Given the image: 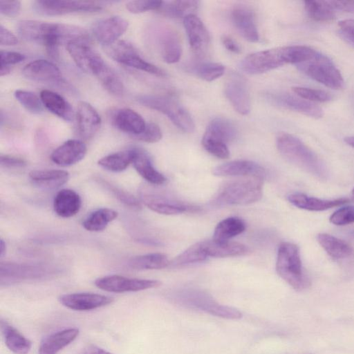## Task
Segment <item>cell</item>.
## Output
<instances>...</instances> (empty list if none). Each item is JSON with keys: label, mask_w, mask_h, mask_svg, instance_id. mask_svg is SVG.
<instances>
[{"label": "cell", "mask_w": 354, "mask_h": 354, "mask_svg": "<svg viewBox=\"0 0 354 354\" xmlns=\"http://www.w3.org/2000/svg\"><path fill=\"white\" fill-rule=\"evenodd\" d=\"M95 285L107 292L122 293L157 288L161 285V282L158 280L129 278L113 274L97 279Z\"/></svg>", "instance_id": "cell-12"}, {"label": "cell", "mask_w": 354, "mask_h": 354, "mask_svg": "<svg viewBox=\"0 0 354 354\" xmlns=\"http://www.w3.org/2000/svg\"><path fill=\"white\" fill-rule=\"evenodd\" d=\"M206 255L211 257L223 258L243 256L250 252V248L244 244L224 241L218 242L212 240L201 241Z\"/></svg>", "instance_id": "cell-29"}, {"label": "cell", "mask_w": 354, "mask_h": 354, "mask_svg": "<svg viewBox=\"0 0 354 354\" xmlns=\"http://www.w3.org/2000/svg\"><path fill=\"white\" fill-rule=\"evenodd\" d=\"M162 4V1H131L126 4V8L131 13L138 14L149 10H158Z\"/></svg>", "instance_id": "cell-47"}, {"label": "cell", "mask_w": 354, "mask_h": 354, "mask_svg": "<svg viewBox=\"0 0 354 354\" xmlns=\"http://www.w3.org/2000/svg\"><path fill=\"white\" fill-rule=\"evenodd\" d=\"M80 354H113L95 345H88L84 348Z\"/></svg>", "instance_id": "cell-58"}, {"label": "cell", "mask_w": 354, "mask_h": 354, "mask_svg": "<svg viewBox=\"0 0 354 354\" xmlns=\"http://www.w3.org/2000/svg\"><path fill=\"white\" fill-rule=\"evenodd\" d=\"M169 298L174 303L185 308L203 311L223 319H239L243 316L237 308L221 304L209 294L201 290H180L173 292Z\"/></svg>", "instance_id": "cell-5"}, {"label": "cell", "mask_w": 354, "mask_h": 354, "mask_svg": "<svg viewBox=\"0 0 354 354\" xmlns=\"http://www.w3.org/2000/svg\"><path fill=\"white\" fill-rule=\"evenodd\" d=\"M287 198L294 206L308 211H324L340 206L348 201V199L344 198L334 200L320 199L299 192L289 194Z\"/></svg>", "instance_id": "cell-30"}, {"label": "cell", "mask_w": 354, "mask_h": 354, "mask_svg": "<svg viewBox=\"0 0 354 354\" xmlns=\"http://www.w3.org/2000/svg\"><path fill=\"white\" fill-rule=\"evenodd\" d=\"M82 205L80 195L73 189H62L59 191L53 201L55 212L60 217L70 218L77 214Z\"/></svg>", "instance_id": "cell-32"}, {"label": "cell", "mask_w": 354, "mask_h": 354, "mask_svg": "<svg viewBox=\"0 0 354 354\" xmlns=\"http://www.w3.org/2000/svg\"><path fill=\"white\" fill-rule=\"evenodd\" d=\"M297 66L305 75L327 87L340 89L344 86L340 71L327 56L319 52Z\"/></svg>", "instance_id": "cell-8"}, {"label": "cell", "mask_w": 354, "mask_h": 354, "mask_svg": "<svg viewBox=\"0 0 354 354\" xmlns=\"http://www.w3.org/2000/svg\"><path fill=\"white\" fill-rule=\"evenodd\" d=\"M199 3L200 1L195 0L162 1V4L158 10L169 17L184 18L188 15L194 14L193 12L197 10Z\"/></svg>", "instance_id": "cell-41"}, {"label": "cell", "mask_w": 354, "mask_h": 354, "mask_svg": "<svg viewBox=\"0 0 354 354\" xmlns=\"http://www.w3.org/2000/svg\"><path fill=\"white\" fill-rule=\"evenodd\" d=\"M6 249V243L4 242V241L3 239H1V241H0V256H1V257H2L3 256V254H5Z\"/></svg>", "instance_id": "cell-59"}, {"label": "cell", "mask_w": 354, "mask_h": 354, "mask_svg": "<svg viewBox=\"0 0 354 354\" xmlns=\"http://www.w3.org/2000/svg\"><path fill=\"white\" fill-rule=\"evenodd\" d=\"M267 99L279 106L313 118H320L324 115L322 109L319 106L289 93H268L267 94Z\"/></svg>", "instance_id": "cell-19"}, {"label": "cell", "mask_w": 354, "mask_h": 354, "mask_svg": "<svg viewBox=\"0 0 354 354\" xmlns=\"http://www.w3.org/2000/svg\"><path fill=\"white\" fill-rule=\"evenodd\" d=\"M132 164L137 172L148 183L160 185L167 181L165 176L154 168L149 156L142 149L133 148Z\"/></svg>", "instance_id": "cell-31"}, {"label": "cell", "mask_w": 354, "mask_h": 354, "mask_svg": "<svg viewBox=\"0 0 354 354\" xmlns=\"http://www.w3.org/2000/svg\"><path fill=\"white\" fill-rule=\"evenodd\" d=\"M29 177L38 187L53 189L64 185L69 178V174L62 169L32 170L30 171Z\"/></svg>", "instance_id": "cell-34"}, {"label": "cell", "mask_w": 354, "mask_h": 354, "mask_svg": "<svg viewBox=\"0 0 354 354\" xmlns=\"http://www.w3.org/2000/svg\"><path fill=\"white\" fill-rule=\"evenodd\" d=\"M133 158V148L104 156L98 160V165L108 171L120 172L132 163Z\"/></svg>", "instance_id": "cell-39"}, {"label": "cell", "mask_w": 354, "mask_h": 354, "mask_svg": "<svg viewBox=\"0 0 354 354\" xmlns=\"http://www.w3.org/2000/svg\"><path fill=\"white\" fill-rule=\"evenodd\" d=\"M95 77L110 93L116 96H121L124 93V86L122 81L106 63L96 74Z\"/></svg>", "instance_id": "cell-40"}, {"label": "cell", "mask_w": 354, "mask_h": 354, "mask_svg": "<svg viewBox=\"0 0 354 354\" xmlns=\"http://www.w3.org/2000/svg\"><path fill=\"white\" fill-rule=\"evenodd\" d=\"M137 101L167 115L182 131L192 133L194 131L195 124L191 115L176 100L165 95H144L138 96Z\"/></svg>", "instance_id": "cell-7"}, {"label": "cell", "mask_w": 354, "mask_h": 354, "mask_svg": "<svg viewBox=\"0 0 354 354\" xmlns=\"http://www.w3.org/2000/svg\"><path fill=\"white\" fill-rule=\"evenodd\" d=\"M66 49L76 65L85 73L95 76L106 64L92 48L89 40L71 42L66 45Z\"/></svg>", "instance_id": "cell-13"}, {"label": "cell", "mask_w": 354, "mask_h": 354, "mask_svg": "<svg viewBox=\"0 0 354 354\" xmlns=\"http://www.w3.org/2000/svg\"><path fill=\"white\" fill-rule=\"evenodd\" d=\"M277 147L290 163L319 178H326L328 172L324 164L298 138L288 133H279L277 137Z\"/></svg>", "instance_id": "cell-2"}, {"label": "cell", "mask_w": 354, "mask_h": 354, "mask_svg": "<svg viewBox=\"0 0 354 354\" xmlns=\"http://www.w3.org/2000/svg\"><path fill=\"white\" fill-rule=\"evenodd\" d=\"M183 25L192 51L199 57H205L209 48L210 37L203 21L191 14L183 18Z\"/></svg>", "instance_id": "cell-16"}, {"label": "cell", "mask_w": 354, "mask_h": 354, "mask_svg": "<svg viewBox=\"0 0 354 354\" xmlns=\"http://www.w3.org/2000/svg\"><path fill=\"white\" fill-rule=\"evenodd\" d=\"M213 175L219 177L248 176L263 179L267 171L257 162L246 160H237L223 163L214 167Z\"/></svg>", "instance_id": "cell-20"}, {"label": "cell", "mask_w": 354, "mask_h": 354, "mask_svg": "<svg viewBox=\"0 0 354 354\" xmlns=\"http://www.w3.org/2000/svg\"><path fill=\"white\" fill-rule=\"evenodd\" d=\"M351 197H352V201H354V188H353V189L352 190Z\"/></svg>", "instance_id": "cell-62"}, {"label": "cell", "mask_w": 354, "mask_h": 354, "mask_svg": "<svg viewBox=\"0 0 354 354\" xmlns=\"http://www.w3.org/2000/svg\"><path fill=\"white\" fill-rule=\"evenodd\" d=\"M231 20L239 35L250 42L259 39L252 10L245 6H235L231 11Z\"/></svg>", "instance_id": "cell-23"}, {"label": "cell", "mask_w": 354, "mask_h": 354, "mask_svg": "<svg viewBox=\"0 0 354 354\" xmlns=\"http://www.w3.org/2000/svg\"><path fill=\"white\" fill-rule=\"evenodd\" d=\"M59 301L73 310L89 311L111 304L113 298L93 292H74L61 295Z\"/></svg>", "instance_id": "cell-17"}, {"label": "cell", "mask_w": 354, "mask_h": 354, "mask_svg": "<svg viewBox=\"0 0 354 354\" xmlns=\"http://www.w3.org/2000/svg\"><path fill=\"white\" fill-rule=\"evenodd\" d=\"M344 142L354 148V136H348L344 138Z\"/></svg>", "instance_id": "cell-60"}, {"label": "cell", "mask_w": 354, "mask_h": 354, "mask_svg": "<svg viewBox=\"0 0 354 354\" xmlns=\"http://www.w3.org/2000/svg\"><path fill=\"white\" fill-rule=\"evenodd\" d=\"M194 72L201 79L212 82L223 75L225 66L219 63L207 62L196 66Z\"/></svg>", "instance_id": "cell-45"}, {"label": "cell", "mask_w": 354, "mask_h": 354, "mask_svg": "<svg viewBox=\"0 0 354 354\" xmlns=\"http://www.w3.org/2000/svg\"><path fill=\"white\" fill-rule=\"evenodd\" d=\"M170 262L162 253H150L132 257L129 266L136 270H159L167 268Z\"/></svg>", "instance_id": "cell-38"}, {"label": "cell", "mask_w": 354, "mask_h": 354, "mask_svg": "<svg viewBox=\"0 0 354 354\" xmlns=\"http://www.w3.org/2000/svg\"><path fill=\"white\" fill-rule=\"evenodd\" d=\"M19 43L17 37L2 24L0 25V44L15 46Z\"/></svg>", "instance_id": "cell-55"}, {"label": "cell", "mask_w": 354, "mask_h": 354, "mask_svg": "<svg viewBox=\"0 0 354 354\" xmlns=\"http://www.w3.org/2000/svg\"><path fill=\"white\" fill-rule=\"evenodd\" d=\"M136 138L145 142L155 143L162 138V131L159 126L156 123H147L143 132L136 136Z\"/></svg>", "instance_id": "cell-49"}, {"label": "cell", "mask_w": 354, "mask_h": 354, "mask_svg": "<svg viewBox=\"0 0 354 354\" xmlns=\"http://www.w3.org/2000/svg\"><path fill=\"white\" fill-rule=\"evenodd\" d=\"M207 258L201 242L189 246L187 250L174 258L170 264L173 267L182 266L190 263L202 262Z\"/></svg>", "instance_id": "cell-43"}, {"label": "cell", "mask_w": 354, "mask_h": 354, "mask_svg": "<svg viewBox=\"0 0 354 354\" xmlns=\"http://www.w3.org/2000/svg\"><path fill=\"white\" fill-rule=\"evenodd\" d=\"M263 196V179L248 177L225 183L213 199L216 206L243 205L259 201Z\"/></svg>", "instance_id": "cell-3"}, {"label": "cell", "mask_w": 354, "mask_h": 354, "mask_svg": "<svg viewBox=\"0 0 354 354\" xmlns=\"http://www.w3.org/2000/svg\"><path fill=\"white\" fill-rule=\"evenodd\" d=\"M113 122L119 130L134 138L141 134L147 125L139 113L128 108L118 109L113 115Z\"/></svg>", "instance_id": "cell-28"}, {"label": "cell", "mask_w": 354, "mask_h": 354, "mask_svg": "<svg viewBox=\"0 0 354 354\" xmlns=\"http://www.w3.org/2000/svg\"><path fill=\"white\" fill-rule=\"evenodd\" d=\"M140 200L151 210L165 215L179 214L194 211L195 209L192 206L148 188L140 191Z\"/></svg>", "instance_id": "cell-14"}, {"label": "cell", "mask_w": 354, "mask_h": 354, "mask_svg": "<svg viewBox=\"0 0 354 354\" xmlns=\"http://www.w3.org/2000/svg\"><path fill=\"white\" fill-rule=\"evenodd\" d=\"M25 59V56L19 53L13 51L0 52V66H10L21 62Z\"/></svg>", "instance_id": "cell-52"}, {"label": "cell", "mask_w": 354, "mask_h": 354, "mask_svg": "<svg viewBox=\"0 0 354 354\" xmlns=\"http://www.w3.org/2000/svg\"><path fill=\"white\" fill-rule=\"evenodd\" d=\"M335 10L354 13V1H328Z\"/></svg>", "instance_id": "cell-56"}, {"label": "cell", "mask_w": 354, "mask_h": 354, "mask_svg": "<svg viewBox=\"0 0 354 354\" xmlns=\"http://www.w3.org/2000/svg\"><path fill=\"white\" fill-rule=\"evenodd\" d=\"M304 7L309 17L317 21H329L335 18V10L328 1H306Z\"/></svg>", "instance_id": "cell-42"}, {"label": "cell", "mask_w": 354, "mask_h": 354, "mask_svg": "<svg viewBox=\"0 0 354 354\" xmlns=\"http://www.w3.org/2000/svg\"><path fill=\"white\" fill-rule=\"evenodd\" d=\"M237 135V129L230 120L216 118L207 125L202 138V145L207 151H217L233 140Z\"/></svg>", "instance_id": "cell-11"}, {"label": "cell", "mask_w": 354, "mask_h": 354, "mask_svg": "<svg viewBox=\"0 0 354 354\" xmlns=\"http://www.w3.org/2000/svg\"><path fill=\"white\" fill-rule=\"evenodd\" d=\"M15 97L29 112L34 114H40L44 111L43 103L41 98L34 93L18 89L14 93Z\"/></svg>", "instance_id": "cell-44"}, {"label": "cell", "mask_w": 354, "mask_h": 354, "mask_svg": "<svg viewBox=\"0 0 354 354\" xmlns=\"http://www.w3.org/2000/svg\"><path fill=\"white\" fill-rule=\"evenodd\" d=\"M292 90L298 97L309 102H326L331 100V95L322 90L301 86L292 87Z\"/></svg>", "instance_id": "cell-46"}, {"label": "cell", "mask_w": 354, "mask_h": 354, "mask_svg": "<svg viewBox=\"0 0 354 354\" xmlns=\"http://www.w3.org/2000/svg\"><path fill=\"white\" fill-rule=\"evenodd\" d=\"M350 236H351L353 239H354V230H352V231L350 232Z\"/></svg>", "instance_id": "cell-61"}, {"label": "cell", "mask_w": 354, "mask_h": 354, "mask_svg": "<svg viewBox=\"0 0 354 354\" xmlns=\"http://www.w3.org/2000/svg\"><path fill=\"white\" fill-rule=\"evenodd\" d=\"M23 75L32 81L41 83L62 82L59 68L46 59H36L27 64L21 71Z\"/></svg>", "instance_id": "cell-21"}, {"label": "cell", "mask_w": 354, "mask_h": 354, "mask_svg": "<svg viewBox=\"0 0 354 354\" xmlns=\"http://www.w3.org/2000/svg\"><path fill=\"white\" fill-rule=\"evenodd\" d=\"M87 151L86 145L80 140L71 139L64 142L55 149L51 160L61 167H68L82 160Z\"/></svg>", "instance_id": "cell-25"}, {"label": "cell", "mask_w": 354, "mask_h": 354, "mask_svg": "<svg viewBox=\"0 0 354 354\" xmlns=\"http://www.w3.org/2000/svg\"><path fill=\"white\" fill-rule=\"evenodd\" d=\"M338 25L341 37L354 47V19L340 21Z\"/></svg>", "instance_id": "cell-51"}, {"label": "cell", "mask_w": 354, "mask_h": 354, "mask_svg": "<svg viewBox=\"0 0 354 354\" xmlns=\"http://www.w3.org/2000/svg\"><path fill=\"white\" fill-rule=\"evenodd\" d=\"M1 165L7 168H21L26 165V161L19 157L10 155H1Z\"/></svg>", "instance_id": "cell-54"}, {"label": "cell", "mask_w": 354, "mask_h": 354, "mask_svg": "<svg viewBox=\"0 0 354 354\" xmlns=\"http://www.w3.org/2000/svg\"><path fill=\"white\" fill-rule=\"evenodd\" d=\"M157 43L162 59L167 64L178 62L182 55V45L177 32L163 27L157 34Z\"/></svg>", "instance_id": "cell-22"}, {"label": "cell", "mask_w": 354, "mask_h": 354, "mask_svg": "<svg viewBox=\"0 0 354 354\" xmlns=\"http://www.w3.org/2000/svg\"><path fill=\"white\" fill-rule=\"evenodd\" d=\"M39 95L44 106L54 115L67 122L73 120V108L61 95L53 91L44 89L40 92Z\"/></svg>", "instance_id": "cell-33"}, {"label": "cell", "mask_w": 354, "mask_h": 354, "mask_svg": "<svg viewBox=\"0 0 354 354\" xmlns=\"http://www.w3.org/2000/svg\"><path fill=\"white\" fill-rule=\"evenodd\" d=\"M245 230V224L238 217H228L220 221L216 226L212 239L218 242L228 241L241 234Z\"/></svg>", "instance_id": "cell-36"}, {"label": "cell", "mask_w": 354, "mask_h": 354, "mask_svg": "<svg viewBox=\"0 0 354 354\" xmlns=\"http://www.w3.org/2000/svg\"><path fill=\"white\" fill-rule=\"evenodd\" d=\"M298 60L297 45L277 47L253 53L240 63V68L248 74L266 73L287 64H296Z\"/></svg>", "instance_id": "cell-4"}, {"label": "cell", "mask_w": 354, "mask_h": 354, "mask_svg": "<svg viewBox=\"0 0 354 354\" xmlns=\"http://www.w3.org/2000/svg\"><path fill=\"white\" fill-rule=\"evenodd\" d=\"M1 331L5 344L15 354H28L32 347V342L14 326L7 322L1 320Z\"/></svg>", "instance_id": "cell-35"}, {"label": "cell", "mask_w": 354, "mask_h": 354, "mask_svg": "<svg viewBox=\"0 0 354 354\" xmlns=\"http://www.w3.org/2000/svg\"><path fill=\"white\" fill-rule=\"evenodd\" d=\"M77 328H64L45 336L41 341L38 354H57L79 335Z\"/></svg>", "instance_id": "cell-26"}, {"label": "cell", "mask_w": 354, "mask_h": 354, "mask_svg": "<svg viewBox=\"0 0 354 354\" xmlns=\"http://www.w3.org/2000/svg\"><path fill=\"white\" fill-rule=\"evenodd\" d=\"M76 118L78 133L84 140L92 138L100 128L102 120L99 113L86 102H79Z\"/></svg>", "instance_id": "cell-24"}, {"label": "cell", "mask_w": 354, "mask_h": 354, "mask_svg": "<svg viewBox=\"0 0 354 354\" xmlns=\"http://www.w3.org/2000/svg\"><path fill=\"white\" fill-rule=\"evenodd\" d=\"M224 93L234 109L241 115L251 109L250 91L246 80L237 73H230L225 82Z\"/></svg>", "instance_id": "cell-15"}, {"label": "cell", "mask_w": 354, "mask_h": 354, "mask_svg": "<svg viewBox=\"0 0 354 354\" xmlns=\"http://www.w3.org/2000/svg\"><path fill=\"white\" fill-rule=\"evenodd\" d=\"M111 192L122 203L136 210H140L142 207L140 202L133 196L118 187L109 185Z\"/></svg>", "instance_id": "cell-50"}, {"label": "cell", "mask_w": 354, "mask_h": 354, "mask_svg": "<svg viewBox=\"0 0 354 354\" xmlns=\"http://www.w3.org/2000/svg\"><path fill=\"white\" fill-rule=\"evenodd\" d=\"M33 10L46 16H58L74 12H93L101 10V2L91 1L39 0L33 2Z\"/></svg>", "instance_id": "cell-10"}, {"label": "cell", "mask_w": 354, "mask_h": 354, "mask_svg": "<svg viewBox=\"0 0 354 354\" xmlns=\"http://www.w3.org/2000/svg\"><path fill=\"white\" fill-rule=\"evenodd\" d=\"M329 220L331 223L336 225L354 223V206H344L338 209L330 216Z\"/></svg>", "instance_id": "cell-48"}, {"label": "cell", "mask_w": 354, "mask_h": 354, "mask_svg": "<svg viewBox=\"0 0 354 354\" xmlns=\"http://www.w3.org/2000/svg\"><path fill=\"white\" fill-rule=\"evenodd\" d=\"M276 271L283 281L297 291L305 290L310 285L303 270L299 249L292 243L282 242L279 245Z\"/></svg>", "instance_id": "cell-6"}, {"label": "cell", "mask_w": 354, "mask_h": 354, "mask_svg": "<svg viewBox=\"0 0 354 354\" xmlns=\"http://www.w3.org/2000/svg\"><path fill=\"white\" fill-rule=\"evenodd\" d=\"M106 54L115 62L158 77L166 76V73L157 66L144 59L134 46L124 40L104 47Z\"/></svg>", "instance_id": "cell-9"}, {"label": "cell", "mask_w": 354, "mask_h": 354, "mask_svg": "<svg viewBox=\"0 0 354 354\" xmlns=\"http://www.w3.org/2000/svg\"><path fill=\"white\" fill-rule=\"evenodd\" d=\"M21 2L19 1H1L0 12L9 17H15L19 14Z\"/></svg>", "instance_id": "cell-53"}, {"label": "cell", "mask_w": 354, "mask_h": 354, "mask_svg": "<svg viewBox=\"0 0 354 354\" xmlns=\"http://www.w3.org/2000/svg\"><path fill=\"white\" fill-rule=\"evenodd\" d=\"M222 43L225 48L234 53H240L241 48L238 44L230 36L225 35L221 38Z\"/></svg>", "instance_id": "cell-57"}, {"label": "cell", "mask_w": 354, "mask_h": 354, "mask_svg": "<svg viewBox=\"0 0 354 354\" xmlns=\"http://www.w3.org/2000/svg\"><path fill=\"white\" fill-rule=\"evenodd\" d=\"M118 213L111 208H100L89 214L82 222L84 229L90 232H100L117 218Z\"/></svg>", "instance_id": "cell-37"}, {"label": "cell", "mask_w": 354, "mask_h": 354, "mask_svg": "<svg viewBox=\"0 0 354 354\" xmlns=\"http://www.w3.org/2000/svg\"><path fill=\"white\" fill-rule=\"evenodd\" d=\"M17 28L21 37L44 45L48 54L55 59L59 57L61 44L89 40L85 29L71 24L22 20L18 23Z\"/></svg>", "instance_id": "cell-1"}, {"label": "cell", "mask_w": 354, "mask_h": 354, "mask_svg": "<svg viewBox=\"0 0 354 354\" xmlns=\"http://www.w3.org/2000/svg\"><path fill=\"white\" fill-rule=\"evenodd\" d=\"M128 26V21L123 17L111 16L95 24L92 34L98 43L106 47L118 41Z\"/></svg>", "instance_id": "cell-18"}, {"label": "cell", "mask_w": 354, "mask_h": 354, "mask_svg": "<svg viewBox=\"0 0 354 354\" xmlns=\"http://www.w3.org/2000/svg\"><path fill=\"white\" fill-rule=\"evenodd\" d=\"M317 239L333 261L344 263L354 258V249L344 241L324 233L319 234Z\"/></svg>", "instance_id": "cell-27"}]
</instances>
